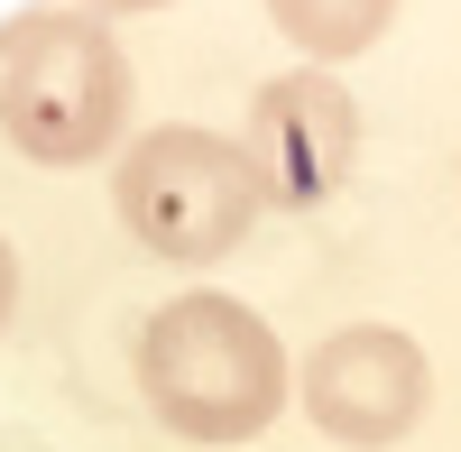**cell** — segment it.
Segmentation results:
<instances>
[{
  "mask_svg": "<svg viewBox=\"0 0 461 452\" xmlns=\"http://www.w3.org/2000/svg\"><path fill=\"white\" fill-rule=\"evenodd\" d=\"M148 406L194 443H249L286 406V351L240 295H176L139 332Z\"/></svg>",
  "mask_w": 461,
  "mask_h": 452,
  "instance_id": "obj_1",
  "label": "cell"
},
{
  "mask_svg": "<svg viewBox=\"0 0 461 452\" xmlns=\"http://www.w3.org/2000/svg\"><path fill=\"white\" fill-rule=\"evenodd\" d=\"M130 121V65L102 19L74 10H28L0 28V130L37 167H84L102 158Z\"/></svg>",
  "mask_w": 461,
  "mask_h": 452,
  "instance_id": "obj_2",
  "label": "cell"
},
{
  "mask_svg": "<svg viewBox=\"0 0 461 452\" xmlns=\"http://www.w3.org/2000/svg\"><path fill=\"white\" fill-rule=\"evenodd\" d=\"M111 203H121L130 240L158 258H221L249 240V221L267 203V176L240 139L212 130H148L121 176H111Z\"/></svg>",
  "mask_w": 461,
  "mask_h": 452,
  "instance_id": "obj_3",
  "label": "cell"
},
{
  "mask_svg": "<svg viewBox=\"0 0 461 452\" xmlns=\"http://www.w3.org/2000/svg\"><path fill=\"white\" fill-rule=\"evenodd\" d=\"M304 406L341 443H397L425 416V351L397 323H341L304 360Z\"/></svg>",
  "mask_w": 461,
  "mask_h": 452,
  "instance_id": "obj_4",
  "label": "cell"
},
{
  "mask_svg": "<svg viewBox=\"0 0 461 452\" xmlns=\"http://www.w3.org/2000/svg\"><path fill=\"white\" fill-rule=\"evenodd\" d=\"M351 139H360L351 93H341L332 74H314V65L277 74V84L249 102V158L267 176V203H286V212H314L332 185H341Z\"/></svg>",
  "mask_w": 461,
  "mask_h": 452,
  "instance_id": "obj_5",
  "label": "cell"
},
{
  "mask_svg": "<svg viewBox=\"0 0 461 452\" xmlns=\"http://www.w3.org/2000/svg\"><path fill=\"white\" fill-rule=\"evenodd\" d=\"M267 19H277L314 65H332V56L378 47V28L397 19V0H267Z\"/></svg>",
  "mask_w": 461,
  "mask_h": 452,
  "instance_id": "obj_6",
  "label": "cell"
},
{
  "mask_svg": "<svg viewBox=\"0 0 461 452\" xmlns=\"http://www.w3.org/2000/svg\"><path fill=\"white\" fill-rule=\"evenodd\" d=\"M10 305H19V258H10V240H0V323H10Z\"/></svg>",
  "mask_w": 461,
  "mask_h": 452,
  "instance_id": "obj_7",
  "label": "cell"
}]
</instances>
